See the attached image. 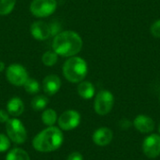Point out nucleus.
<instances>
[{
  "label": "nucleus",
  "mask_w": 160,
  "mask_h": 160,
  "mask_svg": "<svg viewBox=\"0 0 160 160\" xmlns=\"http://www.w3.org/2000/svg\"><path fill=\"white\" fill-rule=\"evenodd\" d=\"M83 41L81 36L72 30L61 31L52 40V51L62 57L77 55L82 49Z\"/></svg>",
  "instance_id": "obj_1"
},
{
  "label": "nucleus",
  "mask_w": 160,
  "mask_h": 160,
  "mask_svg": "<svg viewBox=\"0 0 160 160\" xmlns=\"http://www.w3.org/2000/svg\"><path fill=\"white\" fill-rule=\"evenodd\" d=\"M64 142L63 131L55 126L46 127L32 141L33 148L39 153H51L58 150Z\"/></svg>",
  "instance_id": "obj_2"
},
{
  "label": "nucleus",
  "mask_w": 160,
  "mask_h": 160,
  "mask_svg": "<svg viewBox=\"0 0 160 160\" xmlns=\"http://www.w3.org/2000/svg\"><path fill=\"white\" fill-rule=\"evenodd\" d=\"M62 71L67 81L71 83H79L84 81L88 73V65L83 58L75 55L65 61Z\"/></svg>",
  "instance_id": "obj_3"
},
{
  "label": "nucleus",
  "mask_w": 160,
  "mask_h": 160,
  "mask_svg": "<svg viewBox=\"0 0 160 160\" xmlns=\"http://www.w3.org/2000/svg\"><path fill=\"white\" fill-rule=\"evenodd\" d=\"M6 134L10 142L15 144H22L27 140V131L23 123L17 117L10 118L6 124Z\"/></svg>",
  "instance_id": "obj_4"
},
{
  "label": "nucleus",
  "mask_w": 160,
  "mask_h": 160,
  "mask_svg": "<svg viewBox=\"0 0 160 160\" xmlns=\"http://www.w3.org/2000/svg\"><path fill=\"white\" fill-rule=\"evenodd\" d=\"M114 105V97L112 93L109 90L99 91L94 101V110L97 114L100 116H105L111 112Z\"/></svg>",
  "instance_id": "obj_5"
},
{
  "label": "nucleus",
  "mask_w": 160,
  "mask_h": 160,
  "mask_svg": "<svg viewBox=\"0 0 160 160\" xmlns=\"http://www.w3.org/2000/svg\"><path fill=\"white\" fill-rule=\"evenodd\" d=\"M57 8L56 0H32L29 6L30 12L37 18H46Z\"/></svg>",
  "instance_id": "obj_6"
},
{
  "label": "nucleus",
  "mask_w": 160,
  "mask_h": 160,
  "mask_svg": "<svg viewBox=\"0 0 160 160\" xmlns=\"http://www.w3.org/2000/svg\"><path fill=\"white\" fill-rule=\"evenodd\" d=\"M28 78L26 68L20 64H11L6 68V79L14 86H23Z\"/></svg>",
  "instance_id": "obj_7"
},
{
  "label": "nucleus",
  "mask_w": 160,
  "mask_h": 160,
  "mask_svg": "<svg viewBox=\"0 0 160 160\" xmlns=\"http://www.w3.org/2000/svg\"><path fill=\"white\" fill-rule=\"evenodd\" d=\"M82 116L75 110H67L58 116L57 127L63 131H70L75 129L81 124Z\"/></svg>",
  "instance_id": "obj_8"
},
{
  "label": "nucleus",
  "mask_w": 160,
  "mask_h": 160,
  "mask_svg": "<svg viewBox=\"0 0 160 160\" xmlns=\"http://www.w3.org/2000/svg\"><path fill=\"white\" fill-rule=\"evenodd\" d=\"M142 152L149 158H156L160 155V135L150 134L142 142Z\"/></svg>",
  "instance_id": "obj_9"
},
{
  "label": "nucleus",
  "mask_w": 160,
  "mask_h": 160,
  "mask_svg": "<svg viewBox=\"0 0 160 160\" xmlns=\"http://www.w3.org/2000/svg\"><path fill=\"white\" fill-rule=\"evenodd\" d=\"M30 33L35 39L39 41L46 40L52 36L50 24L43 21H35L30 26Z\"/></svg>",
  "instance_id": "obj_10"
},
{
  "label": "nucleus",
  "mask_w": 160,
  "mask_h": 160,
  "mask_svg": "<svg viewBox=\"0 0 160 160\" xmlns=\"http://www.w3.org/2000/svg\"><path fill=\"white\" fill-rule=\"evenodd\" d=\"M112 139H113L112 130L106 127H102L96 129L92 135V140L94 143L100 147L109 145L112 142Z\"/></svg>",
  "instance_id": "obj_11"
},
{
  "label": "nucleus",
  "mask_w": 160,
  "mask_h": 160,
  "mask_svg": "<svg viewBox=\"0 0 160 160\" xmlns=\"http://www.w3.org/2000/svg\"><path fill=\"white\" fill-rule=\"evenodd\" d=\"M61 85V79L55 74H49L42 81V90L47 96H54L60 90Z\"/></svg>",
  "instance_id": "obj_12"
},
{
  "label": "nucleus",
  "mask_w": 160,
  "mask_h": 160,
  "mask_svg": "<svg viewBox=\"0 0 160 160\" xmlns=\"http://www.w3.org/2000/svg\"><path fill=\"white\" fill-rule=\"evenodd\" d=\"M133 126L139 132L142 134H149L155 129V121L148 115L140 114L135 117Z\"/></svg>",
  "instance_id": "obj_13"
},
{
  "label": "nucleus",
  "mask_w": 160,
  "mask_h": 160,
  "mask_svg": "<svg viewBox=\"0 0 160 160\" xmlns=\"http://www.w3.org/2000/svg\"><path fill=\"white\" fill-rule=\"evenodd\" d=\"M6 110L10 116L18 117V116L22 115V112H24V103L20 98L13 97L8 101Z\"/></svg>",
  "instance_id": "obj_14"
},
{
  "label": "nucleus",
  "mask_w": 160,
  "mask_h": 160,
  "mask_svg": "<svg viewBox=\"0 0 160 160\" xmlns=\"http://www.w3.org/2000/svg\"><path fill=\"white\" fill-rule=\"evenodd\" d=\"M78 95L83 99H91L96 95V89L92 82L88 81H82L79 82L77 86Z\"/></svg>",
  "instance_id": "obj_15"
},
{
  "label": "nucleus",
  "mask_w": 160,
  "mask_h": 160,
  "mask_svg": "<svg viewBox=\"0 0 160 160\" xmlns=\"http://www.w3.org/2000/svg\"><path fill=\"white\" fill-rule=\"evenodd\" d=\"M58 115L53 109H45L41 113V122L46 127H52L57 124Z\"/></svg>",
  "instance_id": "obj_16"
},
{
  "label": "nucleus",
  "mask_w": 160,
  "mask_h": 160,
  "mask_svg": "<svg viewBox=\"0 0 160 160\" xmlns=\"http://www.w3.org/2000/svg\"><path fill=\"white\" fill-rule=\"evenodd\" d=\"M5 160H31L29 154L22 148L15 147L8 152Z\"/></svg>",
  "instance_id": "obj_17"
},
{
  "label": "nucleus",
  "mask_w": 160,
  "mask_h": 160,
  "mask_svg": "<svg viewBox=\"0 0 160 160\" xmlns=\"http://www.w3.org/2000/svg\"><path fill=\"white\" fill-rule=\"evenodd\" d=\"M49 99L46 96L37 95L33 98L31 101V107L35 112H42L48 106Z\"/></svg>",
  "instance_id": "obj_18"
},
{
  "label": "nucleus",
  "mask_w": 160,
  "mask_h": 160,
  "mask_svg": "<svg viewBox=\"0 0 160 160\" xmlns=\"http://www.w3.org/2000/svg\"><path fill=\"white\" fill-rule=\"evenodd\" d=\"M58 54L54 51H47L41 56L42 64L46 67H52L58 61Z\"/></svg>",
  "instance_id": "obj_19"
},
{
  "label": "nucleus",
  "mask_w": 160,
  "mask_h": 160,
  "mask_svg": "<svg viewBox=\"0 0 160 160\" xmlns=\"http://www.w3.org/2000/svg\"><path fill=\"white\" fill-rule=\"evenodd\" d=\"M23 88L27 94L36 95L40 91V84L37 80L33 78H28L27 81L23 84Z\"/></svg>",
  "instance_id": "obj_20"
},
{
  "label": "nucleus",
  "mask_w": 160,
  "mask_h": 160,
  "mask_svg": "<svg viewBox=\"0 0 160 160\" xmlns=\"http://www.w3.org/2000/svg\"><path fill=\"white\" fill-rule=\"evenodd\" d=\"M16 5V0H0V15L6 16L12 12Z\"/></svg>",
  "instance_id": "obj_21"
},
{
  "label": "nucleus",
  "mask_w": 160,
  "mask_h": 160,
  "mask_svg": "<svg viewBox=\"0 0 160 160\" xmlns=\"http://www.w3.org/2000/svg\"><path fill=\"white\" fill-rule=\"evenodd\" d=\"M11 142L7 134L0 133V153H5L10 148Z\"/></svg>",
  "instance_id": "obj_22"
},
{
  "label": "nucleus",
  "mask_w": 160,
  "mask_h": 160,
  "mask_svg": "<svg viewBox=\"0 0 160 160\" xmlns=\"http://www.w3.org/2000/svg\"><path fill=\"white\" fill-rule=\"evenodd\" d=\"M150 32L151 35L156 38H160V19L154 22L150 27Z\"/></svg>",
  "instance_id": "obj_23"
},
{
  "label": "nucleus",
  "mask_w": 160,
  "mask_h": 160,
  "mask_svg": "<svg viewBox=\"0 0 160 160\" xmlns=\"http://www.w3.org/2000/svg\"><path fill=\"white\" fill-rule=\"evenodd\" d=\"M50 29H51V35L55 37L57 34H59L62 30V26L58 22H52V23H50Z\"/></svg>",
  "instance_id": "obj_24"
},
{
  "label": "nucleus",
  "mask_w": 160,
  "mask_h": 160,
  "mask_svg": "<svg viewBox=\"0 0 160 160\" xmlns=\"http://www.w3.org/2000/svg\"><path fill=\"white\" fill-rule=\"evenodd\" d=\"M10 115L8 114V112H7V110H0V123L2 124H6L9 119Z\"/></svg>",
  "instance_id": "obj_25"
},
{
  "label": "nucleus",
  "mask_w": 160,
  "mask_h": 160,
  "mask_svg": "<svg viewBox=\"0 0 160 160\" xmlns=\"http://www.w3.org/2000/svg\"><path fill=\"white\" fill-rule=\"evenodd\" d=\"M66 160H83V157L80 152H72L68 156Z\"/></svg>",
  "instance_id": "obj_26"
},
{
  "label": "nucleus",
  "mask_w": 160,
  "mask_h": 160,
  "mask_svg": "<svg viewBox=\"0 0 160 160\" xmlns=\"http://www.w3.org/2000/svg\"><path fill=\"white\" fill-rule=\"evenodd\" d=\"M6 69V65L3 61H0V72L4 71Z\"/></svg>",
  "instance_id": "obj_27"
},
{
  "label": "nucleus",
  "mask_w": 160,
  "mask_h": 160,
  "mask_svg": "<svg viewBox=\"0 0 160 160\" xmlns=\"http://www.w3.org/2000/svg\"><path fill=\"white\" fill-rule=\"evenodd\" d=\"M158 133H159V135H160V123H159V125H158Z\"/></svg>",
  "instance_id": "obj_28"
},
{
  "label": "nucleus",
  "mask_w": 160,
  "mask_h": 160,
  "mask_svg": "<svg viewBox=\"0 0 160 160\" xmlns=\"http://www.w3.org/2000/svg\"><path fill=\"white\" fill-rule=\"evenodd\" d=\"M159 101H160V96H159Z\"/></svg>",
  "instance_id": "obj_29"
}]
</instances>
